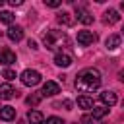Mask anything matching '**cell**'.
<instances>
[{"label": "cell", "instance_id": "obj_28", "mask_svg": "<svg viewBox=\"0 0 124 124\" xmlns=\"http://www.w3.org/2000/svg\"><path fill=\"white\" fill-rule=\"evenodd\" d=\"M72 124H78V122H72Z\"/></svg>", "mask_w": 124, "mask_h": 124}, {"label": "cell", "instance_id": "obj_13", "mask_svg": "<svg viewBox=\"0 0 124 124\" xmlns=\"http://www.w3.org/2000/svg\"><path fill=\"white\" fill-rule=\"evenodd\" d=\"M101 101H103L105 105L112 107V105H116V101H118V99H116V93H114V91H108V89H107V91H103V93H101Z\"/></svg>", "mask_w": 124, "mask_h": 124}, {"label": "cell", "instance_id": "obj_15", "mask_svg": "<svg viewBox=\"0 0 124 124\" xmlns=\"http://www.w3.org/2000/svg\"><path fill=\"white\" fill-rule=\"evenodd\" d=\"M56 21L60 23V25H74V17H72V14H68V12H60L58 16H56Z\"/></svg>", "mask_w": 124, "mask_h": 124}, {"label": "cell", "instance_id": "obj_4", "mask_svg": "<svg viewBox=\"0 0 124 124\" xmlns=\"http://www.w3.org/2000/svg\"><path fill=\"white\" fill-rule=\"evenodd\" d=\"M95 41H97V35H95L93 31H87V29L78 31V43H79L81 46H89V45H93Z\"/></svg>", "mask_w": 124, "mask_h": 124}, {"label": "cell", "instance_id": "obj_16", "mask_svg": "<svg viewBox=\"0 0 124 124\" xmlns=\"http://www.w3.org/2000/svg\"><path fill=\"white\" fill-rule=\"evenodd\" d=\"M105 46H107L108 50L118 48V46H120V35H108L107 41H105Z\"/></svg>", "mask_w": 124, "mask_h": 124}, {"label": "cell", "instance_id": "obj_9", "mask_svg": "<svg viewBox=\"0 0 124 124\" xmlns=\"http://www.w3.org/2000/svg\"><path fill=\"white\" fill-rule=\"evenodd\" d=\"M14 62H16V52L10 50V48H0V64L10 66Z\"/></svg>", "mask_w": 124, "mask_h": 124}, {"label": "cell", "instance_id": "obj_3", "mask_svg": "<svg viewBox=\"0 0 124 124\" xmlns=\"http://www.w3.org/2000/svg\"><path fill=\"white\" fill-rule=\"evenodd\" d=\"M21 83L29 85V87H35V85L41 83V74L37 70H23L21 72Z\"/></svg>", "mask_w": 124, "mask_h": 124}, {"label": "cell", "instance_id": "obj_7", "mask_svg": "<svg viewBox=\"0 0 124 124\" xmlns=\"http://www.w3.org/2000/svg\"><path fill=\"white\" fill-rule=\"evenodd\" d=\"M6 35H8V39L10 41H21L23 39V27L21 25H10L8 27V31H6Z\"/></svg>", "mask_w": 124, "mask_h": 124}, {"label": "cell", "instance_id": "obj_8", "mask_svg": "<svg viewBox=\"0 0 124 124\" xmlns=\"http://www.w3.org/2000/svg\"><path fill=\"white\" fill-rule=\"evenodd\" d=\"M76 16H78V19H79L81 23H85V25L93 23V16L85 10V6H76Z\"/></svg>", "mask_w": 124, "mask_h": 124}, {"label": "cell", "instance_id": "obj_17", "mask_svg": "<svg viewBox=\"0 0 124 124\" xmlns=\"http://www.w3.org/2000/svg\"><path fill=\"white\" fill-rule=\"evenodd\" d=\"M107 114H108V107H93V108H91V116H93V120L105 118Z\"/></svg>", "mask_w": 124, "mask_h": 124}, {"label": "cell", "instance_id": "obj_11", "mask_svg": "<svg viewBox=\"0 0 124 124\" xmlns=\"http://www.w3.org/2000/svg\"><path fill=\"white\" fill-rule=\"evenodd\" d=\"M0 118H2V120H6V122L14 120V118H16V108H14V107H10V105L2 107V108H0Z\"/></svg>", "mask_w": 124, "mask_h": 124}, {"label": "cell", "instance_id": "obj_23", "mask_svg": "<svg viewBox=\"0 0 124 124\" xmlns=\"http://www.w3.org/2000/svg\"><path fill=\"white\" fill-rule=\"evenodd\" d=\"M2 76H4V78H6L8 81L16 79V72H14V70H10V68H8V70H4V74H2Z\"/></svg>", "mask_w": 124, "mask_h": 124}, {"label": "cell", "instance_id": "obj_18", "mask_svg": "<svg viewBox=\"0 0 124 124\" xmlns=\"http://www.w3.org/2000/svg\"><path fill=\"white\" fill-rule=\"evenodd\" d=\"M78 107L79 108H93V99L91 97H87V95H81V97H78Z\"/></svg>", "mask_w": 124, "mask_h": 124}, {"label": "cell", "instance_id": "obj_19", "mask_svg": "<svg viewBox=\"0 0 124 124\" xmlns=\"http://www.w3.org/2000/svg\"><path fill=\"white\" fill-rule=\"evenodd\" d=\"M14 19H16V16L12 14V12H0V23H6V25H12L14 23Z\"/></svg>", "mask_w": 124, "mask_h": 124}, {"label": "cell", "instance_id": "obj_27", "mask_svg": "<svg viewBox=\"0 0 124 124\" xmlns=\"http://www.w3.org/2000/svg\"><path fill=\"white\" fill-rule=\"evenodd\" d=\"M2 6H4V0H0V8H2Z\"/></svg>", "mask_w": 124, "mask_h": 124}, {"label": "cell", "instance_id": "obj_10", "mask_svg": "<svg viewBox=\"0 0 124 124\" xmlns=\"http://www.w3.org/2000/svg\"><path fill=\"white\" fill-rule=\"evenodd\" d=\"M54 64L60 66V68H68V66H72V56L66 54V52H56L54 54Z\"/></svg>", "mask_w": 124, "mask_h": 124}, {"label": "cell", "instance_id": "obj_20", "mask_svg": "<svg viewBox=\"0 0 124 124\" xmlns=\"http://www.w3.org/2000/svg\"><path fill=\"white\" fill-rule=\"evenodd\" d=\"M41 99H43V97H41V93H31V95L25 99V103H27V105H31V107H37V105L41 103Z\"/></svg>", "mask_w": 124, "mask_h": 124}, {"label": "cell", "instance_id": "obj_14", "mask_svg": "<svg viewBox=\"0 0 124 124\" xmlns=\"http://www.w3.org/2000/svg\"><path fill=\"white\" fill-rule=\"evenodd\" d=\"M27 120H29V124H45V116L41 110H29Z\"/></svg>", "mask_w": 124, "mask_h": 124}, {"label": "cell", "instance_id": "obj_24", "mask_svg": "<svg viewBox=\"0 0 124 124\" xmlns=\"http://www.w3.org/2000/svg\"><path fill=\"white\" fill-rule=\"evenodd\" d=\"M45 4H46L48 8H58L62 2H60V0H45Z\"/></svg>", "mask_w": 124, "mask_h": 124}, {"label": "cell", "instance_id": "obj_12", "mask_svg": "<svg viewBox=\"0 0 124 124\" xmlns=\"http://www.w3.org/2000/svg\"><path fill=\"white\" fill-rule=\"evenodd\" d=\"M103 21H105V23H108V25H112V23L120 21V16H118V12H116V10H107V12L103 14Z\"/></svg>", "mask_w": 124, "mask_h": 124}, {"label": "cell", "instance_id": "obj_1", "mask_svg": "<svg viewBox=\"0 0 124 124\" xmlns=\"http://www.w3.org/2000/svg\"><path fill=\"white\" fill-rule=\"evenodd\" d=\"M101 85V74L95 68H83L76 76V89L81 93H93Z\"/></svg>", "mask_w": 124, "mask_h": 124}, {"label": "cell", "instance_id": "obj_2", "mask_svg": "<svg viewBox=\"0 0 124 124\" xmlns=\"http://www.w3.org/2000/svg\"><path fill=\"white\" fill-rule=\"evenodd\" d=\"M43 45L48 48V50H58V48H66L70 46V37L60 31V29H48L45 35H43Z\"/></svg>", "mask_w": 124, "mask_h": 124}, {"label": "cell", "instance_id": "obj_6", "mask_svg": "<svg viewBox=\"0 0 124 124\" xmlns=\"http://www.w3.org/2000/svg\"><path fill=\"white\" fill-rule=\"evenodd\" d=\"M19 95V91L12 85V83H2L0 85V99L2 101H10V99H14V97H17Z\"/></svg>", "mask_w": 124, "mask_h": 124}, {"label": "cell", "instance_id": "obj_5", "mask_svg": "<svg viewBox=\"0 0 124 124\" xmlns=\"http://www.w3.org/2000/svg\"><path fill=\"white\" fill-rule=\"evenodd\" d=\"M39 93H41V97H54V95L60 93V85L56 81H45L43 83V89Z\"/></svg>", "mask_w": 124, "mask_h": 124}, {"label": "cell", "instance_id": "obj_22", "mask_svg": "<svg viewBox=\"0 0 124 124\" xmlns=\"http://www.w3.org/2000/svg\"><path fill=\"white\" fill-rule=\"evenodd\" d=\"M79 124H95V120H93L91 114H83V116L79 118Z\"/></svg>", "mask_w": 124, "mask_h": 124}, {"label": "cell", "instance_id": "obj_25", "mask_svg": "<svg viewBox=\"0 0 124 124\" xmlns=\"http://www.w3.org/2000/svg\"><path fill=\"white\" fill-rule=\"evenodd\" d=\"M10 6H21V0H10Z\"/></svg>", "mask_w": 124, "mask_h": 124}, {"label": "cell", "instance_id": "obj_26", "mask_svg": "<svg viewBox=\"0 0 124 124\" xmlns=\"http://www.w3.org/2000/svg\"><path fill=\"white\" fill-rule=\"evenodd\" d=\"M27 45H29V46H31V48H33V50H35V48H39V46H37V43H35V41H29V43H27Z\"/></svg>", "mask_w": 124, "mask_h": 124}, {"label": "cell", "instance_id": "obj_21", "mask_svg": "<svg viewBox=\"0 0 124 124\" xmlns=\"http://www.w3.org/2000/svg\"><path fill=\"white\" fill-rule=\"evenodd\" d=\"M45 124H66L60 116H48L46 120H45Z\"/></svg>", "mask_w": 124, "mask_h": 124}]
</instances>
